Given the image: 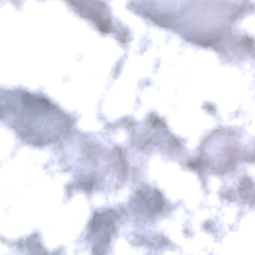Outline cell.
I'll use <instances>...</instances> for the list:
<instances>
[{
    "label": "cell",
    "instance_id": "cell-2",
    "mask_svg": "<svg viewBox=\"0 0 255 255\" xmlns=\"http://www.w3.org/2000/svg\"><path fill=\"white\" fill-rule=\"evenodd\" d=\"M254 184L251 182L250 179L248 177H244L241 181L239 191L240 194L243 199L248 202H251L252 197L254 198Z\"/></svg>",
    "mask_w": 255,
    "mask_h": 255
},
{
    "label": "cell",
    "instance_id": "cell-1",
    "mask_svg": "<svg viewBox=\"0 0 255 255\" xmlns=\"http://www.w3.org/2000/svg\"><path fill=\"white\" fill-rule=\"evenodd\" d=\"M21 109L8 120V125L25 145L41 148L57 142L67 126L48 101L27 96Z\"/></svg>",
    "mask_w": 255,
    "mask_h": 255
}]
</instances>
